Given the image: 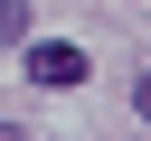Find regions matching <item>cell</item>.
Segmentation results:
<instances>
[{
	"instance_id": "obj_1",
	"label": "cell",
	"mask_w": 151,
	"mask_h": 141,
	"mask_svg": "<svg viewBox=\"0 0 151 141\" xmlns=\"http://www.w3.org/2000/svg\"><path fill=\"white\" fill-rule=\"evenodd\" d=\"M28 85H47V94L85 85V47H66V38H38V47H28Z\"/></svg>"
},
{
	"instance_id": "obj_2",
	"label": "cell",
	"mask_w": 151,
	"mask_h": 141,
	"mask_svg": "<svg viewBox=\"0 0 151 141\" xmlns=\"http://www.w3.org/2000/svg\"><path fill=\"white\" fill-rule=\"evenodd\" d=\"M9 38H28V0H0V47Z\"/></svg>"
},
{
	"instance_id": "obj_3",
	"label": "cell",
	"mask_w": 151,
	"mask_h": 141,
	"mask_svg": "<svg viewBox=\"0 0 151 141\" xmlns=\"http://www.w3.org/2000/svg\"><path fill=\"white\" fill-rule=\"evenodd\" d=\"M132 113H142V122H151V75H142V85H132Z\"/></svg>"
}]
</instances>
